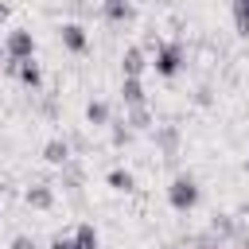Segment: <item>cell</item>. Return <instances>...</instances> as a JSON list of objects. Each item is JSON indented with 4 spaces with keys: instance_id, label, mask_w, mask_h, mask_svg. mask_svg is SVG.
<instances>
[{
    "instance_id": "5b68a950",
    "label": "cell",
    "mask_w": 249,
    "mask_h": 249,
    "mask_svg": "<svg viewBox=\"0 0 249 249\" xmlns=\"http://www.w3.org/2000/svg\"><path fill=\"white\" fill-rule=\"evenodd\" d=\"M62 35H66V43H70V47H82V27H66Z\"/></svg>"
},
{
    "instance_id": "3957f363",
    "label": "cell",
    "mask_w": 249,
    "mask_h": 249,
    "mask_svg": "<svg viewBox=\"0 0 249 249\" xmlns=\"http://www.w3.org/2000/svg\"><path fill=\"white\" fill-rule=\"evenodd\" d=\"M12 54H31V35H12Z\"/></svg>"
},
{
    "instance_id": "6da1fadb",
    "label": "cell",
    "mask_w": 249,
    "mask_h": 249,
    "mask_svg": "<svg viewBox=\"0 0 249 249\" xmlns=\"http://www.w3.org/2000/svg\"><path fill=\"white\" fill-rule=\"evenodd\" d=\"M171 202L183 210V206H195L198 202V187H195V179H175V187H171Z\"/></svg>"
},
{
    "instance_id": "277c9868",
    "label": "cell",
    "mask_w": 249,
    "mask_h": 249,
    "mask_svg": "<svg viewBox=\"0 0 249 249\" xmlns=\"http://www.w3.org/2000/svg\"><path fill=\"white\" fill-rule=\"evenodd\" d=\"M237 27L249 31V0H237Z\"/></svg>"
},
{
    "instance_id": "7a4b0ae2",
    "label": "cell",
    "mask_w": 249,
    "mask_h": 249,
    "mask_svg": "<svg viewBox=\"0 0 249 249\" xmlns=\"http://www.w3.org/2000/svg\"><path fill=\"white\" fill-rule=\"evenodd\" d=\"M74 249H97V230H93V226H82V230H78Z\"/></svg>"
},
{
    "instance_id": "8992f818",
    "label": "cell",
    "mask_w": 249,
    "mask_h": 249,
    "mask_svg": "<svg viewBox=\"0 0 249 249\" xmlns=\"http://www.w3.org/2000/svg\"><path fill=\"white\" fill-rule=\"evenodd\" d=\"M62 156H66V144H51L47 148V160H62Z\"/></svg>"
}]
</instances>
